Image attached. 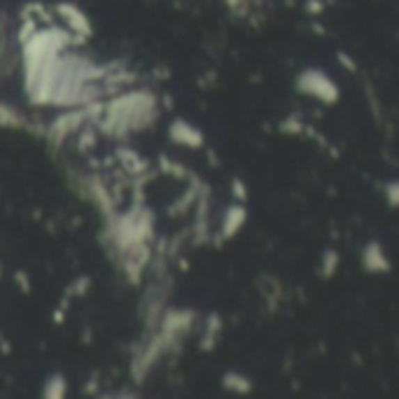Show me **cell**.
<instances>
[{"instance_id": "obj_32", "label": "cell", "mask_w": 399, "mask_h": 399, "mask_svg": "<svg viewBox=\"0 0 399 399\" xmlns=\"http://www.w3.org/2000/svg\"><path fill=\"white\" fill-rule=\"evenodd\" d=\"M152 77H157V79H171V68H157L155 72H152Z\"/></svg>"}, {"instance_id": "obj_18", "label": "cell", "mask_w": 399, "mask_h": 399, "mask_svg": "<svg viewBox=\"0 0 399 399\" xmlns=\"http://www.w3.org/2000/svg\"><path fill=\"white\" fill-rule=\"evenodd\" d=\"M26 122L29 117L24 112H19L15 105L0 101V129L5 131H26Z\"/></svg>"}, {"instance_id": "obj_29", "label": "cell", "mask_w": 399, "mask_h": 399, "mask_svg": "<svg viewBox=\"0 0 399 399\" xmlns=\"http://www.w3.org/2000/svg\"><path fill=\"white\" fill-rule=\"evenodd\" d=\"M98 390H101V374L94 371L89 376V381L84 383V395H98Z\"/></svg>"}, {"instance_id": "obj_27", "label": "cell", "mask_w": 399, "mask_h": 399, "mask_svg": "<svg viewBox=\"0 0 399 399\" xmlns=\"http://www.w3.org/2000/svg\"><path fill=\"white\" fill-rule=\"evenodd\" d=\"M12 281H15L17 290L22 292L24 297H29L31 292H33V281H31V276L26 274V271H15V276H12Z\"/></svg>"}, {"instance_id": "obj_25", "label": "cell", "mask_w": 399, "mask_h": 399, "mask_svg": "<svg viewBox=\"0 0 399 399\" xmlns=\"http://www.w3.org/2000/svg\"><path fill=\"white\" fill-rule=\"evenodd\" d=\"M306 129H308V126H306L304 117L299 115V112H292V115L281 124V131L290 133V136H299V133H304Z\"/></svg>"}, {"instance_id": "obj_1", "label": "cell", "mask_w": 399, "mask_h": 399, "mask_svg": "<svg viewBox=\"0 0 399 399\" xmlns=\"http://www.w3.org/2000/svg\"><path fill=\"white\" fill-rule=\"evenodd\" d=\"M159 96L150 89H124L105 101V115L94 124L98 133L115 143L129 141L133 133L152 131L162 117Z\"/></svg>"}, {"instance_id": "obj_15", "label": "cell", "mask_w": 399, "mask_h": 399, "mask_svg": "<svg viewBox=\"0 0 399 399\" xmlns=\"http://www.w3.org/2000/svg\"><path fill=\"white\" fill-rule=\"evenodd\" d=\"M362 266L367 274H388L390 259L385 255L383 245L378 241H369L362 250Z\"/></svg>"}, {"instance_id": "obj_31", "label": "cell", "mask_w": 399, "mask_h": 399, "mask_svg": "<svg viewBox=\"0 0 399 399\" xmlns=\"http://www.w3.org/2000/svg\"><path fill=\"white\" fill-rule=\"evenodd\" d=\"M338 63H341L343 68H348L350 72H355V70H357V63L352 61V58H350L348 54H338Z\"/></svg>"}, {"instance_id": "obj_10", "label": "cell", "mask_w": 399, "mask_h": 399, "mask_svg": "<svg viewBox=\"0 0 399 399\" xmlns=\"http://www.w3.org/2000/svg\"><path fill=\"white\" fill-rule=\"evenodd\" d=\"M208 187L201 191L198 201L194 203V222L189 227V238L194 248H201V245L210 243V198H208Z\"/></svg>"}, {"instance_id": "obj_30", "label": "cell", "mask_w": 399, "mask_h": 399, "mask_svg": "<svg viewBox=\"0 0 399 399\" xmlns=\"http://www.w3.org/2000/svg\"><path fill=\"white\" fill-rule=\"evenodd\" d=\"M52 322H54L56 327H61V324L65 322V308H63V306H56V308L52 311Z\"/></svg>"}, {"instance_id": "obj_5", "label": "cell", "mask_w": 399, "mask_h": 399, "mask_svg": "<svg viewBox=\"0 0 399 399\" xmlns=\"http://www.w3.org/2000/svg\"><path fill=\"white\" fill-rule=\"evenodd\" d=\"M152 257H155L152 243H138V245L126 248L124 252H119V255H115L110 262H115L117 271L124 276L126 285L141 290L145 283V274H148V269L152 264Z\"/></svg>"}, {"instance_id": "obj_4", "label": "cell", "mask_w": 399, "mask_h": 399, "mask_svg": "<svg viewBox=\"0 0 399 399\" xmlns=\"http://www.w3.org/2000/svg\"><path fill=\"white\" fill-rule=\"evenodd\" d=\"M196 324V311L194 308H173V306H166L162 320H159V331L169 343V352L173 355H180L185 338L191 334Z\"/></svg>"}, {"instance_id": "obj_21", "label": "cell", "mask_w": 399, "mask_h": 399, "mask_svg": "<svg viewBox=\"0 0 399 399\" xmlns=\"http://www.w3.org/2000/svg\"><path fill=\"white\" fill-rule=\"evenodd\" d=\"M68 395V378L63 371H52L42 383V397L45 399H63Z\"/></svg>"}, {"instance_id": "obj_2", "label": "cell", "mask_w": 399, "mask_h": 399, "mask_svg": "<svg viewBox=\"0 0 399 399\" xmlns=\"http://www.w3.org/2000/svg\"><path fill=\"white\" fill-rule=\"evenodd\" d=\"M101 245L108 250L110 259L138 243H155L157 238V215L148 203L131 201L129 208H119L115 215L103 219Z\"/></svg>"}, {"instance_id": "obj_13", "label": "cell", "mask_w": 399, "mask_h": 399, "mask_svg": "<svg viewBox=\"0 0 399 399\" xmlns=\"http://www.w3.org/2000/svg\"><path fill=\"white\" fill-rule=\"evenodd\" d=\"M112 159H115L117 169H122L129 178H136V175H143L152 169L150 159H145L141 152L133 150V148H126V145H119L112 152Z\"/></svg>"}, {"instance_id": "obj_34", "label": "cell", "mask_w": 399, "mask_h": 399, "mask_svg": "<svg viewBox=\"0 0 399 399\" xmlns=\"http://www.w3.org/2000/svg\"><path fill=\"white\" fill-rule=\"evenodd\" d=\"M3 338H5V334H3V329H0V341H3Z\"/></svg>"}, {"instance_id": "obj_22", "label": "cell", "mask_w": 399, "mask_h": 399, "mask_svg": "<svg viewBox=\"0 0 399 399\" xmlns=\"http://www.w3.org/2000/svg\"><path fill=\"white\" fill-rule=\"evenodd\" d=\"M98 136H101V133H98L96 126L86 122L82 129L75 133V152L77 155H89V152L98 145Z\"/></svg>"}, {"instance_id": "obj_23", "label": "cell", "mask_w": 399, "mask_h": 399, "mask_svg": "<svg viewBox=\"0 0 399 399\" xmlns=\"http://www.w3.org/2000/svg\"><path fill=\"white\" fill-rule=\"evenodd\" d=\"M40 24L36 17H26V19H19V26H17V31H15V40H17V45L22 47V45L29 40L33 33H36L40 29Z\"/></svg>"}, {"instance_id": "obj_20", "label": "cell", "mask_w": 399, "mask_h": 399, "mask_svg": "<svg viewBox=\"0 0 399 399\" xmlns=\"http://www.w3.org/2000/svg\"><path fill=\"white\" fill-rule=\"evenodd\" d=\"M219 383H222L224 390L234 392V395H250L252 388H255L248 376L241 374V371H234V369L224 371V376L219 378Z\"/></svg>"}, {"instance_id": "obj_14", "label": "cell", "mask_w": 399, "mask_h": 399, "mask_svg": "<svg viewBox=\"0 0 399 399\" xmlns=\"http://www.w3.org/2000/svg\"><path fill=\"white\" fill-rule=\"evenodd\" d=\"M205 187H208V185H203L201 178H198V175H194L191 180H187V189H185L182 194L169 205V215H171V217L185 215V212H187V208H191V205L198 201V196H201V191H203Z\"/></svg>"}, {"instance_id": "obj_6", "label": "cell", "mask_w": 399, "mask_h": 399, "mask_svg": "<svg viewBox=\"0 0 399 399\" xmlns=\"http://www.w3.org/2000/svg\"><path fill=\"white\" fill-rule=\"evenodd\" d=\"M89 122L86 119L84 108H63V112L52 119L47 124V131H45V141H47L52 152H61L63 145L75 138V133L82 129V126Z\"/></svg>"}, {"instance_id": "obj_8", "label": "cell", "mask_w": 399, "mask_h": 399, "mask_svg": "<svg viewBox=\"0 0 399 399\" xmlns=\"http://www.w3.org/2000/svg\"><path fill=\"white\" fill-rule=\"evenodd\" d=\"M54 15L61 19L65 29L77 38L79 45H84L86 40H91V36H94V24H91L89 15H86L79 5L70 3V0H61V3H56Z\"/></svg>"}, {"instance_id": "obj_7", "label": "cell", "mask_w": 399, "mask_h": 399, "mask_svg": "<svg viewBox=\"0 0 399 399\" xmlns=\"http://www.w3.org/2000/svg\"><path fill=\"white\" fill-rule=\"evenodd\" d=\"M295 86L304 96H311L320 103L334 105L338 101V86L334 84V79L318 68H306L299 72L295 79Z\"/></svg>"}, {"instance_id": "obj_35", "label": "cell", "mask_w": 399, "mask_h": 399, "mask_svg": "<svg viewBox=\"0 0 399 399\" xmlns=\"http://www.w3.org/2000/svg\"><path fill=\"white\" fill-rule=\"evenodd\" d=\"M0 274H3V266H0Z\"/></svg>"}, {"instance_id": "obj_28", "label": "cell", "mask_w": 399, "mask_h": 399, "mask_svg": "<svg viewBox=\"0 0 399 399\" xmlns=\"http://www.w3.org/2000/svg\"><path fill=\"white\" fill-rule=\"evenodd\" d=\"M383 194L388 198V203L392 208H399V180L395 182H385L383 185Z\"/></svg>"}, {"instance_id": "obj_12", "label": "cell", "mask_w": 399, "mask_h": 399, "mask_svg": "<svg viewBox=\"0 0 399 399\" xmlns=\"http://www.w3.org/2000/svg\"><path fill=\"white\" fill-rule=\"evenodd\" d=\"M17 40L10 38V19L5 12H0V75L10 77L19 63V54H15Z\"/></svg>"}, {"instance_id": "obj_33", "label": "cell", "mask_w": 399, "mask_h": 399, "mask_svg": "<svg viewBox=\"0 0 399 399\" xmlns=\"http://www.w3.org/2000/svg\"><path fill=\"white\" fill-rule=\"evenodd\" d=\"M84 343H91V329H84V336H82Z\"/></svg>"}, {"instance_id": "obj_24", "label": "cell", "mask_w": 399, "mask_h": 399, "mask_svg": "<svg viewBox=\"0 0 399 399\" xmlns=\"http://www.w3.org/2000/svg\"><path fill=\"white\" fill-rule=\"evenodd\" d=\"M338 264H341V259H338V252L336 250H324L322 252V259H320V274L322 278H331L338 271Z\"/></svg>"}, {"instance_id": "obj_3", "label": "cell", "mask_w": 399, "mask_h": 399, "mask_svg": "<svg viewBox=\"0 0 399 399\" xmlns=\"http://www.w3.org/2000/svg\"><path fill=\"white\" fill-rule=\"evenodd\" d=\"M72 189H77L79 198L89 201L94 208L101 212V217H110L119 210V205L115 203V196H112V187L108 182V178L103 173H82V175H75L72 180Z\"/></svg>"}, {"instance_id": "obj_17", "label": "cell", "mask_w": 399, "mask_h": 399, "mask_svg": "<svg viewBox=\"0 0 399 399\" xmlns=\"http://www.w3.org/2000/svg\"><path fill=\"white\" fill-rule=\"evenodd\" d=\"M91 288H94V281H91L89 276L82 274V276L72 278V281L68 283V288L63 290V299H61V304H58V306H63V308L68 311L72 299H84L91 292Z\"/></svg>"}, {"instance_id": "obj_16", "label": "cell", "mask_w": 399, "mask_h": 399, "mask_svg": "<svg viewBox=\"0 0 399 399\" xmlns=\"http://www.w3.org/2000/svg\"><path fill=\"white\" fill-rule=\"evenodd\" d=\"M222 331H224V320L219 313H208L205 315V324H203V334L198 338V350L201 352H212L217 348L219 338H222Z\"/></svg>"}, {"instance_id": "obj_11", "label": "cell", "mask_w": 399, "mask_h": 399, "mask_svg": "<svg viewBox=\"0 0 399 399\" xmlns=\"http://www.w3.org/2000/svg\"><path fill=\"white\" fill-rule=\"evenodd\" d=\"M245 222H248V208H245V203L234 201L227 210H224L222 222H219V229H217L215 238H212L217 248L222 243H227V241H231V238H236L238 234H241Z\"/></svg>"}, {"instance_id": "obj_19", "label": "cell", "mask_w": 399, "mask_h": 399, "mask_svg": "<svg viewBox=\"0 0 399 399\" xmlns=\"http://www.w3.org/2000/svg\"><path fill=\"white\" fill-rule=\"evenodd\" d=\"M157 171L164 173V175L173 178V180H185V182H187V180L194 178V173H191L187 166L175 162V159H171V157H166V155L157 157Z\"/></svg>"}, {"instance_id": "obj_26", "label": "cell", "mask_w": 399, "mask_h": 399, "mask_svg": "<svg viewBox=\"0 0 399 399\" xmlns=\"http://www.w3.org/2000/svg\"><path fill=\"white\" fill-rule=\"evenodd\" d=\"M229 189H231V196H234V201H238V203H248L250 191H248V185H245V182L241 180V178H231Z\"/></svg>"}, {"instance_id": "obj_9", "label": "cell", "mask_w": 399, "mask_h": 399, "mask_svg": "<svg viewBox=\"0 0 399 399\" xmlns=\"http://www.w3.org/2000/svg\"><path fill=\"white\" fill-rule=\"evenodd\" d=\"M169 141L173 145H180L187 150H203L205 148V133L196 124L187 122L182 117H175L169 124Z\"/></svg>"}]
</instances>
